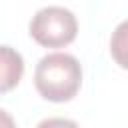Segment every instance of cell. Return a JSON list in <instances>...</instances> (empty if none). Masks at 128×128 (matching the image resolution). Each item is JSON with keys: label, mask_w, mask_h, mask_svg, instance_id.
I'll return each mask as SVG.
<instances>
[{"label": "cell", "mask_w": 128, "mask_h": 128, "mask_svg": "<svg viewBox=\"0 0 128 128\" xmlns=\"http://www.w3.org/2000/svg\"><path fill=\"white\" fill-rule=\"evenodd\" d=\"M34 84L42 98L50 102H68L82 84L80 62L66 52H52L40 58L34 70Z\"/></svg>", "instance_id": "cell-1"}, {"label": "cell", "mask_w": 128, "mask_h": 128, "mask_svg": "<svg viewBox=\"0 0 128 128\" xmlns=\"http://www.w3.org/2000/svg\"><path fill=\"white\" fill-rule=\"evenodd\" d=\"M78 20L64 6L40 8L30 20V36L46 48H62L76 38Z\"/></svg>", "instance_id": "cell-2"}, {"label": "cell", "mask_w": 128, "mask_h": 128, "mask_svg": "<svg viewBox=\"0 0 128 128\" xmlns=\"http://www.w3.org/2000/svg\"><path fill=\"white\" fill-rule=\"evenodd\" d=\"M24 74V60L12 46H0V94L18 86Z\"/></svg>", "instance_id": "cell-3"}, {"label": "cell", "mask_w": 128, "mask_h": 128, "mask_svg": "<svg viewBox=\"0 0 128 128\" xmlns=\"http://www.w3.org/2000/svg\"><path fill=\"white\" fill-rule=\"evenodd\" d=\"M110 54L120 68L128 70V20L120 22L114 28L110 38Z\"/></svg>", "instance_id": "cell-4"}, {"label": "cell", "mask_w": 128, "mask_h": 128, "mask_svg": "<svg viewBox=\"0 0 128 128\" xmlns=\"http://www.w3.org/2000/svg\"><path fill=\"white\" fill-rule=\"evenodd\" d=\"M36 128H80V126L74 120H68V118H46Z\"/></svg>", "instance_id": "cell-5"}, {"label": "cell", "mask_w": 128, "mask_h": 128, "mask_svg": "<svg viewBox=\"0 0 128 128\" xmlns=\"http://www.w3.org/2000/svg\"><path fill=\"white\" fill-rule=\"evenodd\" d=\"M0 128H16L14 118H12L6 110H2V108H0Z\"/></svg>", "instance_id": "cell-6"}]
</instances>
